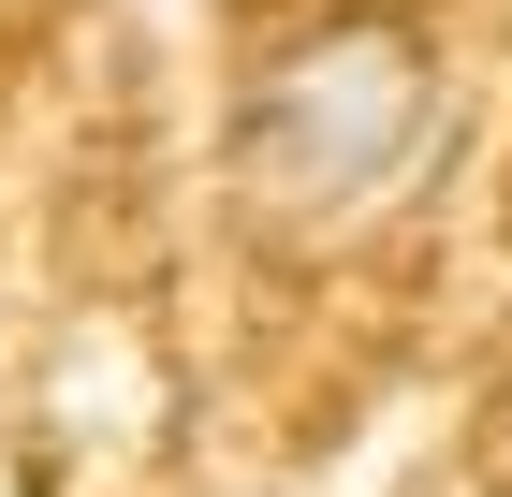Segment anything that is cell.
Segmentation results:
<instances>
[{
	"label": "cell",
	"mask_w": 512,
	"mask_h": 497,
	"mask_svg": "<svg viewBox=\"0 0 512 497\" xmlns=\"http://www.w3.org/2000/svg\"><path fill=\"white\" fill-rule=\"evenodd\" d=\"M249 161H264V191L293 220H381V205L425 191L439 161V74L425 44L395 30H322L293 44L249 103Z\"/></svg>",
	"instance_id": "6da1fadb"
}]
</instances>
